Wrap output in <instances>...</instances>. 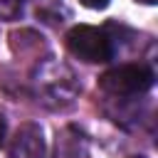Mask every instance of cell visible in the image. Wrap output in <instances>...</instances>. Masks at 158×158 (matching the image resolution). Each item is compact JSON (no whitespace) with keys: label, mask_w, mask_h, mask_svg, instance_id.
I'll list each match as a JSON object with an SVG mask.
<instances>
[{"label":"cell","mask_w":158,"mask_h":158,"mask_svg":"<svg viewBox=\"0 0 158 158\" xmlns=\"http://www.w3.org/2000/svg\"><path fill=\"white\" fill-rule=\"evenodd\" d=\"M67 49L89 64H99V62H109L116 52L114 47V37L109 35V30H99L91 25H74L67 32Z\"/></svg>","instance_id":"3"},{"label":"cell","mask_w":158,"mask_h":158,"mask_svg":"<svg viewBox=\"0 0 158 158\" xmlns=\"http://www.w3.org/2000/svg\"><path fill=\"white\" fill-rule=\"evenodd\" d=\"M84 7H91V10H104L109 5V0H79Z\"/></svg>","instance_id":"7"},{"label":"cell","mask_w":158,"mask_h":158,"mask_svg":"<svg viewBox=\"0 0 158 158\" xmlns=\"http://www.w3.org/2000/svg\"><path fill=\"white\" fill-rule=\"evenodd\" d=\"M10 158H42L44 156V133L40 123H22L10 141Z\"/></svg>","instance_id":"4"},{"label":"cell","mask_w":158,"mask_h":158,"mask_svg":"<svg viewBox=\"0 0 158 158\" xmlns=\"http://www.w3.org/2000/svg\"><path fill=\"white\" fill-rule=\"evenodd\" d=\"M136 2H143V5H156L158 0H136Z\"/></svg>","instance_id":"9"},{"label":"cell","mask_w":158,"mask_h":158,"mask_svg":"<svg viewBox=\"0 0 158 158\" xmlns=\"http://www.w3.org/2000/svg\"><path fill=\"white\" fill-rule=\"evenodd\" d=\"M54 158H89V138L77 126H64L54 138Z\"/></svg>","instance_id":"5"},{"label":"cell","mask_w":158,"mask_h":158,"mask_svg":"<svg viewBox=\"0 0 158 158\" xmlns=\"http://www.w3.org/2000/svg\"><path fill=\"white\" fill-rule=\"evenodd\" d=\"M131 158H146V156H131Z\"/></svg>","instance_id":"10"},{"label":"cell","mask_w":158,"mask_h":158,"mask_svg":"<svg viewBox=\"0 0 158 158\" xmlns=\"http://www.w3.org/2000/svg\"><path fill=\"white\" fill-rule=\"evenodd\" d=\"M37 96L49 106H67L79 94V84L74 72L59 62H42L35 69Z\"/></svg>","instance_id":"1"},{"label":"cell","mask_w":158,"mask_h":158,"mask_svg":"<svg viewBox=\"0 0 158 158\" xmlns=\"http://www.w3.org/2000/svg\"><path fill=\"white\" fill-rule=\"evenodd\" d=\"M5 133H7V118H5V114L0 111V146L5 143Z\"/></svg>","instance_id":"8"},{"label":"cell","mask_w":158,"mask_h":158,"mask_svg":"<svg viewBox=\"0 0 158 158\" xmlns=\"http://www.w3.org/2000/svg\"><path fill=\"white\" fill-rule=\"evenodd\" d=\"M153 69L143 62L118 64L99 77V89L111 99H133L138 94H146L153 86Z\"/></svg>","instance_id":"2"},{"label":"cell","mask_w":158,"mask_h":158,"mask_svg":"<svg viewBox=\"0 0 158 158\" xmlns=\"http://www.w3.org/2000/svg\"><path fill=\"white\" fill-rule=\"evenodd\" d=\"M22 12V0H0V20H15Z\"/></svg>","instance_id":"6"}]
</instances>
